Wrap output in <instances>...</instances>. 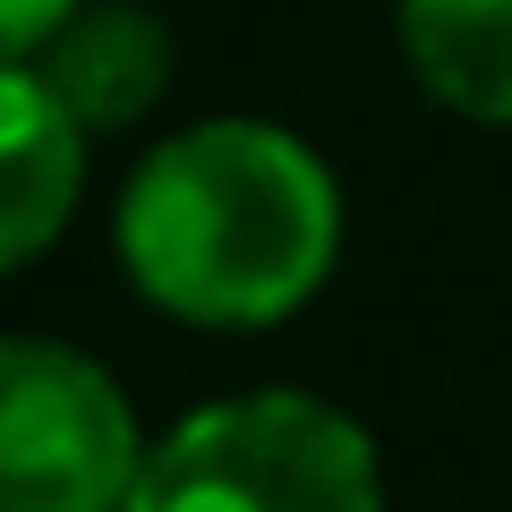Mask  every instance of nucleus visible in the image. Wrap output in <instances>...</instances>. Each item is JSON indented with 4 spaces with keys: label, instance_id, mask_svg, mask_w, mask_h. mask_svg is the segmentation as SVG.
<instances>
[{
    "label": "nucleus",
    "instance_id": "nucleus-6",
    "mask_svg": "<svg viewBox=\"0 0 512 512\" xmlns=\"http://www.w3.org/2000/svg\"><path fill=\"white\" fill-rule=\"evenodd\" d=\"M402 52L444 111L512 128V0H402Z\"/></svg>",
    "mask_w": 512,
    "mask_h": 512
},
{
    "label": "nucleus",
    "instance_id": "nucleus-2",
    "mask_svg": "<svg viewBox=\"0 0 512 512\" xmlns=\"http://www.w3.org/2000/svg\"><path fill=\"white\" fill-rule=\"evenodd\" d=\"M128 512H384V461L316 393H239L146 444Z\"/></svg>",
    "mask_w": 512,
    "mask_h": 512
},
{
    "label": "nucleus",
    "instance_id": "nucleus-1",
    "mask_svg": "<svg viewBox=\"0 0 512 512\" xmlns=\"http://www.w3.org/2000/svg\"><path fill=\"white\" fill-rule=\"evenodd\" d=\"M120 265L163 316L214 333L282 325L342 248L333 171L274 120H197L120 188Z\"/></svg>",
    "mask_w": 512,
    "mask_h": 512
},
{
    "label": "nucleus",
    "instance_id": "nucleus-3",
    "mask_svg": "<svg viewBox=\"0 0 512 512\" xmlns=\"http://www.w3.org/2000/svg\"><path fill=\"white\" fill-rule=\"evenodd\" d=\"M137 470L146 436L111 367L0 333V512H128Z\"/></svg>",
    "mask_w": 512,
    "mask_h": 512
},
{
    "label": "nucleus",
    "instance_id": "nucleus-4",
    "mask_svg": "<svg viewBox=\"0 0 512 512\" xmlns=\"http://www.w3.org/2000/svg\"><path fill=\"white\" fill-rule=\"evenodd\" d=\"M26 69L60 94V111L86 137H120L171 86V26L137 0H77Z\"/></svg>",
    "mask_w": 512,
    "mask_h": 512
},
{
    "label": "nucleus",
    "instance_id": "nucleus-7",
    "mask_svg": "<svg viewBox=\"0 0 512 512\" xmlns=\"http://www.w3.org/2000/svg\"><path fill=\"white\" fill-rule=\"evenodd\" d=\"M77 0H0V69H18L52 43V26L69 18Z\"/></svg>",
    "mask_w": 512,
    "mask_h": 512
},
{
    "label": "nucleus",
    "instance_id": "nucleus-5",
    "mask_svg": "<svg viewBox=\"0 0 512 512\" xmlns=\"http://www.w3.org/2000/svg\"><path fill=\"white\" fill-rule=\"evenodd\" d=\"M86 128L60 111L35 69H0V274H18L69 231L86 188Z\"/></svg>",
    "mask_w": 512,
    "mask_h": 512
}]
</instances>
